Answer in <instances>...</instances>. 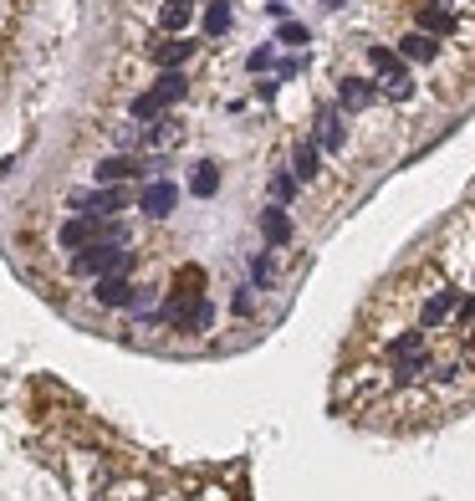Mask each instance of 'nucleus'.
<instances>
[{
    "label": "nucleus",
    "instance_id": "f257e3e1",
    "mask_svg": "<svg viewBox=\"0 0 475 501\" xmlns=\"http://www.w3.org/2000/svg\"><path fill=\"white\" fill-rule=\"evenodd\" d=\"M133 266H139V250L118 246V241H98V246L67 256V272L87 276V282H98V276H133Z\"/></svg>",
    "mask_w": 475,
    "mask_h": 501
},
{
    "label": "nucleus",
    "instance_id": "f03ea898",
    "mask_svg": "<svg viewBox=\"0 0 475 501\" xmlns=\"http://www.w3.org/2000/svg\"><path fill=\"white\" fill-rule=\"evenodd\" d=\"M128 195L123 185H92V189H77V195H67V205L77 210V215H92V220H118L128 210Z\"/></svg>",
    "mask_w": 475,
    "mask_h": 501
},
{
    "label": "nucleus",
    "instance_id": "7ed1b4c3",
    "mask_svg": "<svg viewBox=\"0 0 475 501\" xmlns=\"http://www.w3.org/2000/svg\"><path fill=\"white\" fill-rule=\"evenodd\" d=\"M92 302L107 307V313H133V307H148V292L133 276H98L92 282Z\"/></svg>",
    "mask_w": 475,
    "mask_h": 501
},
{
    "label": "nucleus",
    "instance_id": "20e7f679",
    "mask_svg": "<svg viewBox=\"0 0 475 501\" xmlns=\"http://www.w3.org/2000/svg\"><path fill=\"white\" fill-rule=\"evenodd\" d=\"M139 210H144L148 220H169L174 210H179V185L174 179H148L139 189Z\"/></svg>",
    "mask_w": 475,
    "mask_h": 501
},
{
    "label": "nucleus",
    "instance_id": "39448f33",
    "mask_svg": "<svg viewBox=\"0 0 475 501\" xmlns=\"http://www.w3.org/2000/svg\"><path fill=\"white\" fill-rule=\"evenodd\" d=\"M414 31H424V36H434V42H445V36H455V31H460V16H455L450 5H434V0H424V5H414Z\"/></svg>",
    "mask_w": 475,
    "mask_h": 501
},
{
    "label": "nucleus",
    "instance_id": "423d86ee",
    "mask_svg": "<svg viewBox=\"0 0 475 501\" xmlns=\"http://www.w3.org/2000/svg\"><path fill=\"white\" fill-rule=\"evenodd\" d=\"M194 52H200V42H189V36H164L159 46H148V62L159 67V72H179L185 62H194Z\"/></svg>",
    "mask_w": 475,
    "mask_h": 501
},
{
    "label": "nucleus",
    "instance_id": "0eeeda50",
    "mask_svg": "<svg viewBox=\"0 0 475 501\" xmlns=\"http://www.w3.org/2000/svg\"><path fill=\"white\" fill-rule=\"evenodd\" d=\"M373 98H378V83H373V77H358V72L337 77V103H343V107L358 113V107H368Z\"/></svg>",
    "mask_w": 475,
    "mask_h": 501
},
{
    "label": "nucleus",
    "instance_id": "6e6552de",
    "mask_svg": "<svg viewBox=\"0 0 475 501\" xmlns=\"http://www.w3.org/2000/svg\"><path fill=\"white\" fill-rule=\"evenodd\" d=\"M291 174H297L302 185L322 179V148H317V139H302V144L291 148Z\"/></svg>",
    "mask_w": 475,
    "mask_h": 501
},
{
    "label": "nucleus",
    "instance_id": "1a4fd4ad",
    "mask_svg": "<svg viewBox=\"0 0 475 501\" xmlns=\"http://www.w3.org/2000/svg\"><path fill=\"white\" fill-rule=\"evenodd\" d=\"M378 92H384L389 103H414V92H419V83L409 77V67L399 62V67H389V72L378 77Z\"/></svg>",
    "mask_w": 475,
    "mask_h": 501
},
{
    "label": "nucleus",
    "instance_id": "9d476101",
    "mask_svg": "<svg viewBox=\"0 0 475 501\" xmlns=\"http://www.w3.org/2000/svg\"><path fill=\"white\" fill-rule=\"evenodd\" d=\"M317 144L332 148V154L348 148V128H343V118H337L332 107H317Z\"/></svg>",
    "mask_w": 475,
    "mask_h": 501
},
{
    "label": "nucleus",
    "instance_id": "9b49d317",
    "mask_svg": "<svg viewBox=\"0 0 475 501\" xmlns=\"http://www.w3.org/2000/svg\"><path fill=\"white\" fill-rule=\"evenodd\" d=\"M261 235H266V246H287V241H291L287 205H266V210H261Z\"/></svg>",
    "mask_w": 475,
    "mask_h": 501
},
{
    "label": "nucleus",
    "instance_id": "f8f14e48",
    "mask_svg": "<svg viewBox=\"0 0 475 501\" xmlns=\"http://www.w3.org/2000/svg\"><path fill=\"white\" fill-rule=\"evenodd\" d=\"M148 92H154V98H159V103H185L189 98V77H185V67H179V72H159V83L148 87Z\"/></svg>",
    "mask_w": 475,
    "mask_h": 501
},
{
    "label": "nucleus",
    "instance_id": "ddd939ff",
    "mask_svg": "<svg viewBox=\"0 0 475 501\" xmlns=\"http://www.w3.org/2000/svg\"><path fill=\"white\" fill-rule=\"evenodd\" d=\"M399 57L404 62H434L439 57V42L424 36V31H409V36H399Z\"/></svg>",
    "mask_w": 475,
    "mask_h": 501
},
{
    "label": "nucleus",
    "instance_id": "4468645a",
    "mask_svg": "<svg viewBox=\"0 0 475 501\" xmlns=\"http://www.w3.org/2000/svg\"><path fill=\"white\" fill-rule=\"evenodd\" d=\"M189 16H194V0H164L159 5V26H164L169 36H179L189 26Z\"/></svg>",
    "mask_w": 475,
    "mask_h": 501
},
{
    "label": "nucleus",
    "instance_id": "2eb2a0df",
    "mask_svg": "<svg viewBox=\"0 0 475 501\" xmlns=\"http://www.w3.org/2000/svg\"><path fill=\"white\" fill-rule=\"evenodd\" d=\"M189 195H194V200H215V195H220V164H194Z\"/></svg>",
    "mask_w": 475,
    "mask_h": 501
},
{
    "label": "nucleus",
    "instance_id": "dca6fc26",
    "mask_svg": "<svg viewBox=\"0 0 475 501\" xmlns=\"http://www.w3.org/2000/svg\"><path fill=\"white\" fill-rule=\"evenodd\" d=\"M250 287H256V292H271V287H276V261H271V250H256V256H250Z\"/></svg>",
    "mask_w": 475,
    "mask_h": 501
},
{
    "label": "nucleus",
    "instance_id": "f3484780",
    "mask_svg": "<svg viewBox=\"0 0 475 501\" xmlns=\"http://www.w3.org/2000/svg\"><path fill=\"white\" fill-rule=\"evenodd\" d=\"M230 21H235L230 0H210V5H205V36H226Z\"/></svg>",
    "mask_w": 475,
    "mask_h": 501
},
{
    "label": "nucleus",
    "instance_id": "a211bd4d",
    "mask_svg": "<svg viewBox=\"0 0 475 501\" xmlns=\"http://www.w3.org/2000/svg\"><path fill=\"white\" fill-rule=\"evenodd\" d=\"M297 185H302V179H297L291 169H276L266 189H271V200H276V205H291V200H297Z\"/></svg>",
    "mask_w": 475,
    "mask_h": 501
},
{
    "label": "nucleus",
    "instance_id": "6ab92c4d",
    "mask_svg": "<svg viewBox=\"0 0 475 501\" xmlns=\"http://www.w3.org/2000/svg\"><path fill=\"white\" fill-rule=\"evenodd\" d=\"M230 317H235V322H250V317H256V287H235V292H230Z\"/></svg>",
    "mask_w": 475,
    "mask_h": 501
},
{
    "label": "nucleus",
    "instance_id": "aec40b11",
    "mask_svg": "<svg viewBox=\"0 0 475 501\" xmlns=\"http://www.w3.org/2000/svg\"><path fill=\"white\" fill-rule=\"evenodd\" d=\"M363 52H368V67H373V72H389V67H399V52H393V46H384V42L363 46Z\"/></svg>",
    "mask_w": 475,
    "mask_h": 501
},
{
    "label": "nucleus",
    "instance_id": "412c9836",
    "mask_svg": "<svg viewBox=\"0 0 475 501\" xmlns=\"http://www.w3.org/2000/svg\"><path fill=\"white\" fill-rule=\"evenodd\" d=\"M276 42H281V46H302V42H307V26L281 21V31H276Z\"/></svg>",
    "mask_w": 475,
    "mask_h": 501
},
{
    "label": "nucleus",
    "instance_id": "4be33fe9",
    "mask_svg": "<svg viewBox=\"0 0 475 501\" xmlns=\"http://www.w3.org/2000/svg\"><path fill=\"white\" fill-rule=\"evenodd\" d=\"M266 67H271V46H256L246 57V72H266Z\"/></svg>",
    "mask_w": 475,
    "mask_h": 501
}]
</instances>
